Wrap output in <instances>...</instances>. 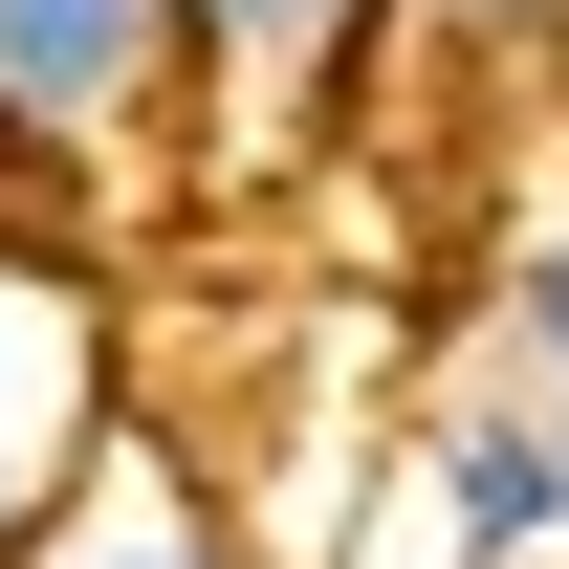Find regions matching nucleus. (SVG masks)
<instances>
[{
    "label": "nucleus",
    "instance_id": "f257e3e1",
    "mask_svg": "<svg viewBox=\"0 0 569 569\" xmlns=\"http://www.w3.org/2000/svg\"><path fill=\"white\" fill-rule=\"evenodd\" d=\"M0 176L67 241H132L176 198V0H0Z\"/></svg>",
    "mask_w": 569,
    "mask_h": 569
},
{
    "label": "nucleus",
    "instance_id": "39448f33",
    "mask_svg": "<svg viewBox=\"0 0 569 569\" xmlns=\"http://www.w3.org/2000/svg\"><path fill=\"white\" fill-rule=\"evenodd\" d=\"M22 569H241V526L198 503V460H176V438L110 417V460L44 503V548H22Z\"/></svg>",
    "mask_w": 569,
    "mask_h": 569
},
{
    "label": "nucleus",
    "instance_id": "423d86ee",
    "mask_svg": "<svg viewBox=\"0 0 569 569\" xmlns=\"http://www.w3.org/2000/svg\"><path fill=\"white\" fill-rule=\"evenodd\" d=\"M482 372H526V395H569V176L482 241Z\"/></svg>",
    "mask_w": 569,
    "mask_h": 569
},
{
    "label": "nucleus",
    "instance_id": "6e6552de",
    "mask_svg": "<svg viewBox=\"0 0 569 569\" xmlns=\"http://www.w3.org/2000/svg\"><path fill=\"white\" fill-rule=\"evenodd\" d=\"M0 219H44V198H22V176H0Z\"/></svg>",
    "mask_w": 569,
    "mask_h": 569
},
{
    "label": "nucleus",
    "instance_id": "7ed1b4c3",
    "mask_svg": "<svg viewBox=\"0 0 569 569\" xmlns=\"http://www.w3.org/2000/svg\"><path fill=\"white\" fill-rule=\"evenodd\" d=\"M88 460H110V241L0 219V569L44 548Z\"/></svg>",
    "mask_w": 569,
    "mask_h": 569
},
{
    "label": "nucleus",
    "instance_id": "20e7f679",
    "mask_svg": "<svg viewBox=\"0 0 569 569\" xmlns=\"http://www.w3.org/2000/svg\"><path fill=\"white\" fill-rule=\"evenodd\" d=\"M395 460H417V503H438V548H460V569H569V395L460 372Z\"/></svg>",
    "mask_w": 569,
    "mask_h": 569
},
{
    "label": "nucleus",
    "instance_id": "f03ea898",
    "mask_svg": "<svg viewBox=\"0 0 569 569\" xmlns=\"http://www.w3.org/2000/svg\"><path fill=\"white\" fill-rule=\"evenodd\" d=\"M395 110V0H176V198H284Z\"/></svg>",
    "mask_w": 569,
    "mask_h": 569
},
{
    "label": "nucleus",
    "instance_id": "0eeeda50",
    "mask_svg": "<svg viewBox=\"0 0 569 569\" xmlns=\"http://www.w3.org/2000/svg\"><path fill=\"white\" fill-rule=\"evenodd\" d=\"M460 67V88H569V0H395V88Z\"/></svg>",
    "mask_w": 569,
    "mask_h": 569
}]
</instances>
